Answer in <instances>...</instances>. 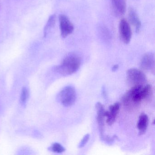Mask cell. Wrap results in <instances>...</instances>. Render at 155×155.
I'll list each match as a JSON object with an SVG mask.
<instances>
[{"instance_id": "obj_1", "label": "cell", "mask_w": 155, "mask_h": 155, "mask_svg": "<svg viewBox=\"0 0 155 155\" xmlns=\"http://www.w3.org/2000/svg\"><path fill=\"white\" fill-rule=\"evenodd\" d=\"M151 91V86L149 85L133 86L122 97L123 104L127 107L131 104H138L148 97Z\"/></svg>"}, {"instance_id": "obj_2", "label": "cell", "mask_w": 155, "mask_h": 155, "mask_svg": "<svg viewBox=\"0 0 155 155\" xmlns=\"http://www.w3.org/2000/svg\"><path fill=\"white\" fill-rule=\"evenodd\" d=\"M81 60L78 55L70 54L68 55L60 66L56 68L57 71L64 76L72 75L79 68Z\"/></svg>"}, {"instance_id": "obj_3", "label": "cell", "mask_w": 155, "mask_h": 155, "mask_svg": "<svg viewBox=\"0 0 155 155\" xmlns=\"http://www.w3.org/2000/svg\"><path fill=\"white\" fill-rule=\"evenodd\" d=\"M59 99L65 107H70L74 104L77 98L76 91L74 87L68 86L61 90L59 94Z\"/></svg>"}, {"instance_id": "obj_4", "label": "cell", "mask_w": 155, "mask_h": 155, "mask_svg": "<svg viewBox=\"0 0 155 155\" xmlns=\"http://www.w3.org/2000/svg\"><path fill=\"white\" fill-rule=\"evenodd\" d=\"M127 80L130 85L133 86L144 85L147 81L145 74L141 71L131 68L127 71Z\"/></svg>"}, {"instance_id": "obj_5", "label": "cell", "mask_w": 155, "mask_h": 155, "mask_svg": "<svg viewBox=\"0 0 155 155\" xmlns=\"http://www.w3.org/2000/svg\"><path fill=\"white\" fill-rule=\"evenodd\" d=\"M59 21L61 37L66 38L73 32L74 26L66 15H60Z\"/></svg>"}, {"instance_id": "obj_6", "label": "cell", "mask_w": 155, "mask_h": 155, "mask_svg": "<svg viewBox=\"0 0 155 155\" xmlns=\"http://www.w3.org/2000/svg\"><path fill=\"white\" fill-rule=\"evenodd\" d=\"M119 31L121 41L125 44H128L131 40L132 32L128 22L125 19L120 21Z\"/></svg>"}, {"instance_id": "obj_7", "label": "cell", "mask_w": 155, "mask_h": 155, "mask_svg": "<svg viewBox=\"0 0 155 155\" xmlns=\"http://www.w3.org/2000/svg\"><path fill=\"white\" fill-rule=\"evenodd\" d=\"M140 67L146 71L155 72V56L152 52H148L142 57L140 61Z\"/></svg>"}, {"instance_id": "obj_8", "label": "cell", "mask_w": 155, "mask_h": 155, "mask_svg": "<svg viewBox=\"0 0 155 155\" xmlns=\"http://www.w3.org/2000/svg\"><path fill=\"white\" fill-rule=\"evenodd\" d=\"M96 109L97 110V120L98 125L100 137L101 140L105 137L104 135V118L105 117L106 111L104 109V106L101 102H97L96 105Z\"/></svg>"}, {"instance_id": "obj_9", "label": "cell", "mask_w": 155, "mask_h": 155, "mask_svg": "<svg viewBox=\"0 0 155 155\" xmlns=\"http://www.w3.org/2000/svg\"><path fill=\"white\" fill-rule=\"evenodd\" d=\"M112 11L115 16L121 17L126 12V0H110Z\"/></svg>"}, {"instance_id": "obj_10", "label": "cell", "mask_w": 155, "mask_h": 155, "mask_svg": "<svg viewBox=\"0 0 155 155\" xmlns=\"http://www.w3.org/2000/svg\"><path fill=\"white\" fill-rule=\"evenodd\" d=\"M120 107V104L117 102L110 106L109 111H106L105 116L107 117L106 121L109 126H111L115 122L119 111Z\"/></svg>"}, {"instance_id": "obj_11", "label": "cell", "mask_w": 155, "mask_h": 155, "mask_svg": "<svg viewBox=\"0 0 155 155\" xmlns=\"http://www.w3.org/2000/svg\"><path fill=\"white\" fill-rule=\"evenodd\" d=\"M128 17L130 24L135 28L136 33H138L141 28V21L136 11L132 8H130Z\"/></svg>"}, {"instance_id": "obj_12", "label": "cell", "mask_w": 155, "mask_h": 155, "mask_svg": "<svg viewBox=\"0 0 155 155\" xmlns=\"http://www.w3.org/2000/svg\"><path fill=\"white\" fill-rule=\"evenodd\" d=\"M148 117L147 114L142 113L140 115L137 123L139 135L141 136L146 133L148 124Z\"/></svg>"}, {"instance_id": "obj_13", "label": "cell", "mask_w": 155, "mask_h": 155, "mask_svg": "<svg viewBox=\"0 0 155 155\" xmlns=\"http://www.w3.org/2000/svg\"><path fill=\"white\" fill-rule=\"evenodd\" d=\"M56 16L55 15H52L49 18L47 22V24L44 28V36L46 37L48 33L54 27L56 23Z\"/></svg>"}, {"instance_id": "obj_14", "label": "cell", "mask_w": 155, "mask_h": 155, "mask_svg": "<svg viewBox=\"0 0 155 155\" xmlns=\"http://www.w3.org/2000/svg\"><path fill=\"white\" fill-rule=\"evenodd\" d=\"M51 149L53 152L58 153H61L65 151V149L63 146L58 143H55L52 144Z\"/></svg>"}, {"instance_id": "obj_15", "label": "cell", "mask_w": 155, "mask_h": 155, "mask_svg": "<svg viewBox=\"0 0 155 155\" xmlns=\"http://www.w3.org/2000/svg\"><path fill=\"white\" fill-rule=\"evenodd\" d=\"M29 97V92L28 89L24 87L22 89L21 94L20 100L21 104H25L28 100Z\"/></svg>"}, {"instance_id": "obj_16", "label": "cell", "mask_w": 155, "mask_h": 155, "mask_svg": "<svg viewBox=\"0 0 155 155\" xmlns=\"http://www.w3.org/2000/svg\"><path fill=\"white\" fill-rule=\"evenodd\" d=\"M89 134H86V135L83 137V138L81 140V142H80L79 144L78 147H83L86 145V144H87V142H88V140L89 139Z\"/></svg>"}, {"instance_id": "obj_17", "label": "cell", "mask_w": 155, "mask_h": 155, "mask_svg": "<svg viewBox=\"0 0 155 155\" xmlns=\"http://www.w3.org/2000/svg\"><path fill=\"white\" fill-rule=\"evenodd\" d=\"M118 65H114V66H113V68H112V71H117V70L118 69Z\"/></svg>"}]
</instances>
